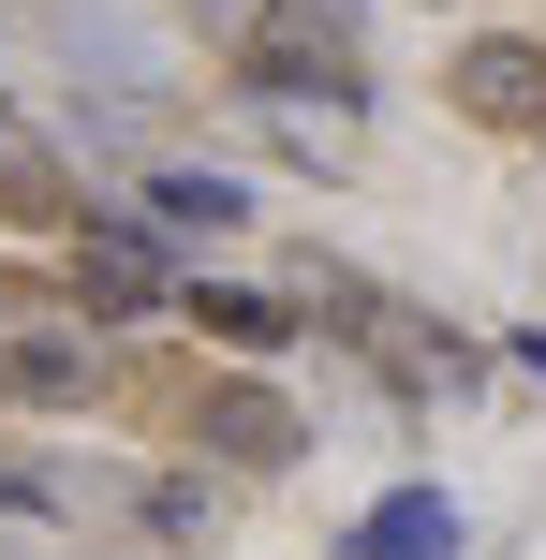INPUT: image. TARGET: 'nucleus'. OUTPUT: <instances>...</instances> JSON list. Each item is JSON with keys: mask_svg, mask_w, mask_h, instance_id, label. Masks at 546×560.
<instances>
[{"mask_svg": "<svg viewBox=\"0 0 546 560\" xmlns=\"http://www.w3.org/2000/svg\"><path fill=\"white\" fill-rule=\"evenodd\" d=\"M222 59H236V104L266 118H325V133L370 118V0H266V30Z\"/></svg>", "mask_w": 546, "mask_h": 560, "instance_id": "f257e3e1", "label": "nucleus"}, {"mask_svg": "<svg viewBox=\"0 0 546 560\" xmlns=\"http://www.w3.org/2000/svg\"><path fill=\"white\" fill-rule=\"evenodd\" d=\"M163 252H177V236L148 222V207H89V222H74V295H89V310H118V325H148V310L193 295Z\"/></svg>", "mask_w": 546, "mask_h": 560, "instance_id": "f03ea898", "label": "nucleus"}, {"mask_svg": "<svg viewBox=\"0 0 546 560\" xmlns=\"http://www.w3.org/2000/svg\"><path fill=\"white\" fill-rule=\"evenodd\" d=\"M443 104L488 118V133H546V45L532 30H473V45L443 59Z\"/></svg>", "mask_w": 546, "mask_h": 560, "instance_id": "7ed1b4c3", "label": "nucleus"}, {"mask_svg": "<svg viewBox=\"0 0 546 560\" xmlns=\"http://www.w3.org/2000/svg\"><path fill=\"white\" fill-rule=\"evenodd\" d=\"M193 443H207V472H295V443H311V428H295L281 384H252V369H236V384L193 398Z\"/></svg>", "mask_w": 546, "mask_h": 560, "instance_id": "20e7f679", "label": "nucleus"}, {"mask_svg": "<svg viewBox=\"0 0 546 560\" xmlns=\"http://www.w3.org/2000/svg\"><path fill=\"white\" fill-rule=\"evenodd\" d=\"M0 398L15 413H89L104 398V339L89 325H0Z\"/></svg>", "mask_w": 546, "mask_h": 560, "instance_id": "39448f33", "label": "nucleus"}, {"mask_svg": "<svg viewBox=\"0 0 546 560\" xmlns=\"http://www.w3.org/2000/svg\"><path fill=\"white\" fill-rule=\"evenodd\" d=\"M133 207L177 236V252H207V236L252 222V177H222V163H148V192H133Z\"/></svg>", "mask_w": 546, "mask_h": 560, "instance_id": "423d86ee", "label": "nucleus"}, {"mask_svg": "<svg viewBox=\"0 0 546 560\" xmlns=\"http://www.w3.org/2000/svg\"><path fill=\"white\" fill-rule=\"evenodd\" d=\"M340 560H458V502H443V487H399V502L355 516V546H340Z\"/></svg>", "mask_w": 546, "mask_h": 560, "instance_id": "0eeeda50", "label": "nucleus"}, {"mask_svg": "<svg viewBox=\"0 0 546 560\" xmlns=\"http://www.w3.org/2000/svg\"><path fill=\"white\" fill-rule=\"evenodd\" d=\"M177 310H193L222 354H252V369H266V354H295V310H281V295H252V280H193Z\"/></svg>", "mask_w": 546, "mask_h": 560, "instance_id": "6e6552de", "label": "nucleus"}, {"mask_svg": "<svg viewBox=\"0 0 546 560\" xmlns=\"http://www.w3.org/2000/svg\"><path fill=\"white\" fill-rule=\"evenodd\" d=\"M0 192H15V207H30V222H89V207H74V177H59V148H45V133H30V118H15V104H0Z\"/></svg>", "mask_w": 546, "mask_h": 560, "instance_id": "1a4fd4ad", "label": "nucleus"}, {"mask_svg": "<svg viewBox=\"0 0 546 560\" xmlns=\"http://www.w3.org/2000/svg\"><path fill=\"white\" fill-rule=\"evenodd\" d=\"M148 532H163V546H207V487H148Z\"/></svg>", "mask_w": 546, "mask_h": 560, "instance_id": "9d476101", "label": "nucleus"}, {"mask_svg": "<svg viewBox=\"0 0 546 560\" xmlns=\"http://www.w3.org/2000/svg\"><path fill=\"white\" fill-rule=\"evenodd\" d=\"M177 15H193L207 45H252V30H266V0H177Z\"/></svg>", "mask_w": 546, "mask_h": 560, "instance_id": "9b49d317", "label": "nucleus"}, {"mask_svg": "<svg viewBox=\"0 0 546 560\" xmlns=\"http://www.w3.org/2000/svg\"><path fill=\"white\" fill-rule=\"evenodd\" d=\"M0 15H15V0H0Z\"/></svg>", "mask_w": 546, "mask_h": 560, "instance_id": "f8f14e48", "label": "nucleus"}]
</instances>
